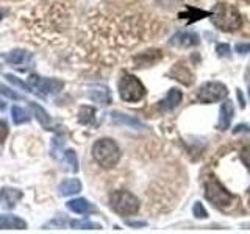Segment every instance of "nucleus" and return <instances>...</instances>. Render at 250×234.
<instances>
[{"label":"nucleus","instance_id":"25","mask_svg":"<svg viewBox=\"0 0 250 234\" xmlns=\"http://www.w3.org/2000/svg\"><path fill=\"white\" fill-rule=\"evenodd\" d=\"M241 159H242V162H244L246 166H247V169L250 170V145H247V147L242 148V152H241Z\"/></svg>","mask_w":250,"mask_h":234},{"label":"nucleus","instance_id":"9","mask_svg":"<svg viewBox=\"0 0 250 234\" xmlns=\"http://www.w3.org/2000/svg\"><path fill=\"white\" fill-rule=\"evenodd\" d=\"M170 44L186 49V47L197 45L199 44V36L195 35V33H191V31H183V33H177L174 38H172Z\"/></svg>","mask_w":250,"mask_h":234},{"label":"nucleus","instance_id":"11","mask_svg":"<svg viewBox=\"0 0 250 234\" xmlns=\"http://www.w3.org/2000/svg\"><path fill=\"white\" fill-rule=\"evenodd\" d=\"M22 198V192L19 189H11V187H5L0 192V201L6 208H14L16 203Z\"/></svg>","mask_w":250,"mask_h":234},{"label":"nucleus","instance_id":"2","mask_svg":"<svg viewBox=\"0 0 250 234\" xmlns=\"http://www.w3.org/2000/svg\"><path fill=\"white\" fill-rule=\"evenodd\" d=\"M92 156L99 166L104 169H113L121 159V150L113 139H99L92 147Z\"/></svg>","mask_w":250,"mask_h":234},{"label":"nucleus","instance_id":"29","mask_svg":"<svg viewBox=\"0 0 250 234\" xmlns=\"http://www.w3.org/2000/svg\"><path fill=\"white\" fill-rule=\"evenodd\" d=\"M3 108H5V103H3L2 100H0V109H3Z\"/></svg>","mask_w":250,"mask_h":234},{"label":"nucleus","instance_id":"30","mask_svg":"<svg viewBox=\"0 0 250 234\" xmlns=\"http://www.w3.org/2000/svg\"><path fill=\"white\" fill-rule=\"evenodd\" d=\"M249 94H250V88H249Z\"/></svg>","mask_w":250,"mask_h":234},{"label":"nucleus","instance_id":"20","mask_svg":"<svg viewBox=\"0 0 250 234\" xmlns=\"http://www.w3.org/2000/svg\"><path fill=\"white\" fill-rule=\"evenodd\" d=\"M70 225H72L74 228H80V230H100V225L88 222V220H75V222H70Z\"/></svg>","mask_w":250,"mask_h":234},{"label":"nucleus","instance_id":"6","mask_svg":"<svg viewBox=\"0 0 250 234\" xmlns=\"http://www.w3.org/2000/svg\"><path fill=\"white\" fill-rule=\"evenodd\" d=\"M229 89L224 83L219 81H209L200 86L199 94H197V100L200 103H216V101H221L227 97Z\"/></svg>","mask_w":250,"mask_h":234},{"label":"nucleus","instance_id":"3","mask_svg":"<svg viewBox=\"0 0 250 234\" xmlns=\"http://www.w3.org/2000/svg\"><path fill=\"white\" fill-rule=\"evenodd\" d=\"M109 205L113 211L121 215L136 214L139 209V200L128 191H114L109 195Z\"/></svg>","mask_w":250,"mask_h":234},{"label":"nucleus","instance_id":"10","mask_svg":"<svg viewBox=\"0 0 250 234\" xmlns=\"http://www.w3.org/2000/svg\"><path fill=\"white\" fill-rule=\"evenodd\" d=\"M25 228L27 223L22 218L11 214L0 215V230H25Z\"/></svg>","mask_w":250,"mask_h":234},{"label":"nucleus","instance_id":"19","mask_svg":"<svg viewBox=\"0 0 250 234\" xmlns=\"http://www.w3.org/2000/svg\"><path fill=\"white\" fill-rule=\"evenodd\" d=\"M27 58V53L23 50H16L6 55V61L8 62H13V64H21V62Z\"/></svg>","mask_w":250,"mask_h":234},{"label":"nucleus","instance_id":"17","mask_svg":"<svg viewBox=\"0 0 250 234\" xmlns=\"http://www.w3.org/2000/svg\"><path fill=\"white\" fill-rule=\"evenodd\" d=\"M11 113H13V120H14V123H16V125L25 123V122H28V120H30L28 113L25 111V109H22L21 106H13Z\"/></svg>","mask_w":250,"mask_h":234},{"label":"nucleus","instance_id":"15","mask_svg":"<svg viewBox=\"0 0 250 234\" xmlns=\"http://www.w3.org/2000/svg\"><path fill=\"white\" fill-rule=\"evenodd\" d=\"M89 97L97 101V103L102 105H108L111 101V96H109V91L108 88H104V86H97V88H92L89 92Z\"/></svg>","mask_w":250,"mask_h":234},{"label":"nucleus","instance_id":"7","mask_svg":"<svg viewBox=\"0 0 250 234\" xmlns=\"http://www.w3.org/2000/svg\"><path fill=\"white\" fill-rule=\"evenodd\" d=\"M28 88L36 92V94H58L64 83L61 80H55V78H42L38 75H31L28 77Z\"/></svg>","mask_w":250,"mask_h":234},{"label":"nucleus","instance_id":"4","mask_svg":"<svg viewBox=\"0 0 250 234\" xmlns=\"http://www.w3.org/2000/svg\"><path fill=\"white\" fill-rule=\"evenodd\" d=\"M205 197L208 201H211L217 208H229L233 205V201H234V195L230 194L214 178H211L209 181H207V184H205Z\"/></svg>","mask_w":250,"mask_h":234},{"label":"nucleus","instance_id":"13","mask_svg":"<svg viewBox=\"0 0 250 234\" xmlns=\"http://www.w3.org/2000/svg\"><path fill=\"white\" fill-rule=\"evenodd\" d=\"M58 191L61 195H64V197H69V195H75L82 191V183L78 181L75 178H70V179H66V181H62L58 187Z\"/></svg>","mask_w":250,"mask_h":234},{"label":"nucleus","instance_id":"1","mask_svg":"<svg viewBox=\"0 0 250 234\" xmlns=\"http://www.w3.org/2000/svg\"><path fill=\"white\" fill-rule=\"evenodd\" d=\"M211 22L222 31H236L242 25V16L233 5L229 3H217L213 11L209 13Z\"/></svg>","mask_w":250,"mask_h":234},{"label":"nucleus","instance_id":"22","mask_svg":"<svg viewBox=\"0 0 250 234\" xmlns=\"http://www.w3.org/2000/svg\"><path fill=\"white\" fill-rule=\"evenodd\" d=\"M170 75L174 77L175 80H178V81H182V83H185V84H186V81H185V78H183V77H185V75H191V74L188 72V70H186L185 67H182V64H177V66H175V69L170 72Z\"/></svg>","mask_w":250,"mask_h":234},{"label":"nucleus","instance_id":"12","mask_svg":"<svg viewBox=\"0 0 250 234\" xmlns=\"http://www.w3.org/2000/svg\"><path fill=\"white\" fill-rule=\"evenodd\" d=\"M67 208L75 214H88L91 211H94V206L84 198H75L67 201Z\"/></svg>","mask_w":250,"mask_h":234},{"label":"nucleus","instance_id":"24","mask_svg":"<svg viewBox=\"0 0 250 234\" xmlns=\"http://www.w3.org/2000/svg\"><path fill=\"white\" fill-rule=\"evenodd\" d=\"M194 214H195V217H199V218H205L207 217V211H205V208H203V205H202L200 201H195Z\"/></svg>","mask_w":250,"mask_h":234},{"label":"nucleus","instance_id":"5","mask_svg":"<svg viewBox=\"0 0 250 234\" xmlns=\"http://www.w3.org/2000/svg\"><path fill=\"white\" fill-rule=\"evenodd\" d=\"M119 96L122 100L135 103L146 96V88L135 75H124L119 81Z\"/></svg>","mask_w":250,"mask_h":234},{"label":"nucleus","instance_id":"31","mask_svg":"<svg viewBox=\"0 0 250 234\" xmlns=\"http://www.w3.org/2000/svg\"><path fill=\"white\" fill-rule=\"evenodd\" d=\"M0 18H2V16H0Z\"/></svg>","mask_w":250,"mask_h":234},{"label":"nucleus","instance_id":"14","mask_svg":"<svg viewBox=\"0 0 250 234\" xmlns=\"http://www.w3.org/2000/svg\"><path fill=\"white\" fill-rule=\"evenodd\" d=\"M182 98H183L182 91H178V89H170V91L167 92L166 98H164V100L161 101V105H163L164 109H174V108H177L180 103H182Z\"/></svg>","mask_w":250,"mask_h":234},{"label":"nucleus","instance_id":"26","mask_svg":"<svg viewBox=\"0 0 250 234\" xmlns=\"http://www.w3.org/2000/svg\"><path fill=\"white\" fill-rule=\"evenodd\" d=\"M217 53L221 55V57H229V53H230V47L227 45V44L217 45Z\"/></svg>","mask_w":250,"mask_h":234},{"label":"nucleus","instance_id":"8","mask_svg":"<svg viewBox=\"0 0 250 234\" xmlns=\"http://www.w3.org/2000/svg\"><path fill=\"white\" fill-rule=\"evenodd\" d=\"M234 116V108H233V103L231 101H224L221 105V111H219V123H217V128L225 131L227 128H230V123H231V119Z\"/></svg>","mask_w":250,"mask_h":234},{"label":"nucleus","instance_id":"18","mask_svg":"<svg viewBox=\"0 0 250 234\" xmlns=\"http://www.w3.org/2000/svg\"><path fill=\"white\" fill-rule=\"evenodd\" d=\"M113 120L119 122V123H128L131 127H141V123L136 119H131V117H127L125 114H121V113H113Z\"/></svg>","mask_w":250,"mask_h":234},{"label":"nucleus","instance_id":"16","mask_svg":"<svg viewBox=\"0 0 250 234\" xmlns=\"http://www.w3.org/2000/svg\"><path fill=\"white\" fill-rule=\"evenodd\" d=\"M30 106H31V109H33V113H35V116H36V119L39 120V123H41L42 127L49 128V127H50V123H52V119H50V116L45 113V109L41 108L38 103H35V101H31Z\"/></svg>","mask_w":250,"mask_h":234},{"label":"nucleus","instance_id":"27","mask_svg":"<svg viewBox=\"0 0 250 234\" xmlns=\"http://www.w3.org/2000/svg\"><path fill=\"white\" fill-rule=\"evenodd\" d=\"M8 135V127L3 120H0V142H3V139L6 137Z\"/></svg>","mask_w":250,"mask_h":234},{"label":"nucleus","instance_id":"21","mask_svg":"<svg viewBox=\"0 0 250 234\" xmlns=\"http://www.w3.org/2000/svg\"><path fill=\"white\" fill-rule=\"evenodd\" d=\"M64 158H66V162L70 166V170L78 172V159H77V156H75V152L74 150L64 152Z\"/></svg>","mask_w":250,"mask_h":234},{"label":"nucleus","instance_id":"23","mask_svg":"<svg viewBox=\"0 0 250 234\" xmlns=\"http://www.w3.org/2000/svg\"><path fill=\"white\" fill-rule=\"evenodd\" d=\"M0 94H3V96H6L8 98H13V100L21 98L19 94H16L14 91H11L10 88H6V86H2V84H0Z\"/></svg>","mask_w":250,"mask_h":234},{"label":"nucleus","instance_id":"28","mask_svg":"<svg viewBox=\"0 0 250 234\" xmlns=\"http://www.w3.org/2000/svg\"><path fill=\"white\" fill-rule=\"evenodd\" d=\"M234 49H236L238 53H247L250 52V44H238Z\"/></svg>","mask_w":250,"mask_h":234}]
</instances>
